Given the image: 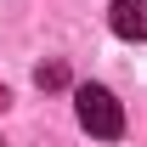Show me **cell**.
Returning a JSON list of instances; mask_svg holds the SVG:
<instances>
[{
    "label": "cell",
    "mask_w": 147,
    "mask_h": 147,
    "mask_svg": "<svg viewBox=\"0 0 147 147\" xmlns=\"http://www.w3.org/2000/svg\"><path fill=\"white\" fill-rule=\"evenodd\" d=\"M74 108H79V125L91 130V136H102V142L125 136V108L113 102L108 85H79L74 91Z\"/></svg>",
    "instance_id": "6da1fadb"
},
{
    "label": "cell",
    "mask_w": 147,
    "mask_h": 147,
    "mask_svg": "<svg viewBox=\"0 0 147 147\" xmlns=\"http://www.w3.org/2000/svg\"><path fill=\"white\" fill-rule=\"evenodd\" d=\"M108 23H113L119 40H147V0H113Z\"/></svg>",
    "instance_id": "7a4b0ae2"
},
{
    "label": "cell",
    "mask_w": 147,
    "mask_h": 147,
    "mask_svg": "<svg viewBox=\"0 0 147 147\" xmlns=\"http://www.w3.org/2000/svg\"><path fill=\"white\" fill-rule=\"evenodd\" d=\"M34 79H40V91H57V85H68V68H62V62H45Z\"/></svg>",
    "instance_id": "3957f363"
},
{
    "label": "cell",
    "mask_w": 147,
    "mask_h": 147,
    "mask_svg": "<svg viewBox=\"0 0 147 147\" xmlns=\"http://www.w3.org/2000/svg\"><path fill=\"white\" fill-rule=\"evenodd\" d=\"M6 102H11V96H6V85H0V113H6Z\"/></svg>",
    "instance_id": "277c9868"
}]
</instances>
